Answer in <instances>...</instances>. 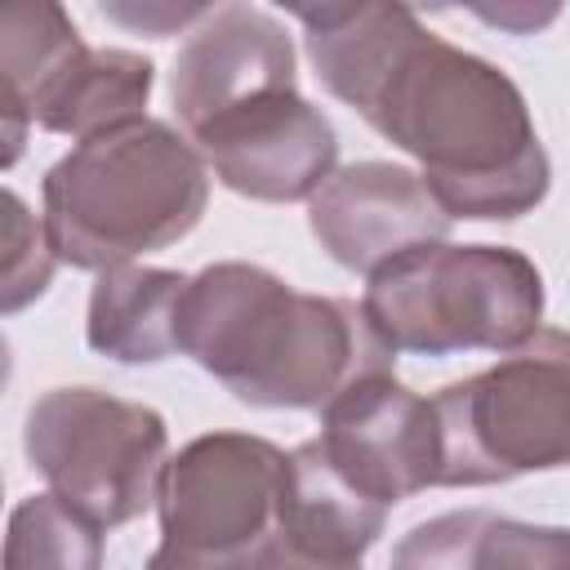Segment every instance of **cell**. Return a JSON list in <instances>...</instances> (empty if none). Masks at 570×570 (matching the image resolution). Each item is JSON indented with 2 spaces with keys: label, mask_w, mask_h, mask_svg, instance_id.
Here are the masks:
<instances>
[{
  "label": "cell",
  "mask_w": 570,
  "mask_h": 570,
  "mask_svg": "<svg viewBox=\"0 0 570 570\" xmlns=\"http://www.w3.org/2000/svg\"><path fill=\"white\" fill-rule=\"evenodd\" d=\"M316 80L419 160L445 218H521L552 183L521 89L405 4H294Z\"/></svg>",
  "instance_id": "obj_1"
},
{
  "label": "cell",
  "mask_w": 570,
  "mask_h": 570,
  "mask_svg": "<svg viewBox=\"0 0 570 570\" xmlns=\"http://www.w3.org/2000/svg\"><path fill=\"white\" fill-rule=\"evenodd\" d=\"M174 352L258 410H321L352 379L396 370V352L370 330L361 303L303 294L254 263L187 276Z\"/></svg>",
  "instance_id": "obj_2"
},
{
  "label": "cell",
  "mask_w": 570,
  "mask_h": 570,
  "mask_svg": "<svg viewBox=\"0 0 570 570\" xmlns=\"http://www.w3.org/2000/svg\"><path fill=\"white\" fill-rule=\"evenodd\" d=\"M209 205V169L169 120H129L76 142L45 174V240L58 263L107 272L178 245Z\"/></svg>",
  "instance_id": "obj_3"
},
{
  "label": "cell",
  "mask_w": 570,
  "mask_h": 570,
  "mask_svg": "<svg viewBox=\"0 0 570 570\" xmlns=\"http://www.w3.org/2000/svg\"><path fill=\"white\" fill-rule=\"evenodd\" d=\"M361 312L392 352H521L543 330V276L508 245H419L365 276Z\"/></svg>",
  "instance_id": "obj_4"
},
{
  "label": "cell",
  "mask_w": 570,
  "mask_h": 570,
  "mask_svg": "<svg viewBox=\"0 0 570 570\" xmlns=\"http://www.w3.org/2000/svg\"><path fill=\"white\" fill-rule=\"evenodd\" d=\"M428 401L441 436L436 485L552 472L570 454V343L557 325H543L521 352Z\"/></svg>",
  "instance_id": "obj_5"
},
{
  "label": "cell",
  "mask_w": 570,
  "mask_h": 570,
  "mask_svg": "<svg viewBox=\"0 0 570 570\" xmlns=\"http://www.w3.org/2000/svg\"><path fill=\"white\" fill-rule=\"evenodd\" d=\"M22 450L49 494L107 534L156 503L169 428L142 401L102 387H49L27 410Z\"/></svg>",
  "instance_id": "obj_6"
},
{
  "label": "cell",
  "mask_w": 570,
  "mask_h": 570,
  "mask_svg": "<svg viewBox=\"0 0 570 570\" xmlns=\"http://www.w3.org/2000/svg\"><path fill=\"white\" fill-rule=\"evenodd\" d=\"M285 450L249 432H205L165 459L156 485L160 548L209 566H249L276 530Z\"/></svg>",
  "instance_id": "obj_7"
},
{
  "label": "cell",
  "mask_w": 570,
  "mask_h": 570,
  "mask_svg": "<svg viewBox=\"0 0 570 570\" xmlns=\"http://www.w3.org/2000/svg\"><path fill=\"white\" fill-rule=\"evenodd\" d=\"M183 138L223 187L267 205L312 200L338 165V134L298 85L258 89L196 120Z\"/></svg>",
  "instance_id": "obj_8"
},
{
  "label": "cell",
  "mask_w": 570,
  "mask_h": 570,
  "mask_svg": "<svg viewBox=\"0 0 570 570\" xmlns=\"http://www.w3.org/2000/svg\"><path fill=\"white\" fill-rule=\"evenodd\" d=\"M316 414L321 436L312 441L325 454V463L387 512L401 499L436 485L441 436L432 401L410 392L392 374L352 379Z\"/></svg>",
  "instance_id": "obj_9"
},
{
  "label": "cell",
  "mask_w": 570,
  "mask_h": 570,
  "mask_svg": "<svg viewBox=\"0 0 570 570\" xmlns=\"http://www.w3.org/2000/svg\"><path fill=\"white\" fill-rule=\"evenodd\" d=\"M307 227L338 267L370 276L419 245L445 240L450 218L414 169L356 160L316 187L307 200Z\"/></svg>",
  "instance_id": "obj_10"
},
{
  "label": "cell",
  "mask_w": 570,
  "mask_h": 570,
  "mask_svg": "<svg viewBox=\"0 0 570 570\" xmlns=\"http://www.w3.org/2000/svg\"><path fill=\"white\" fill-rule=\"evenodd\" d=\"M272 85H298L294 40L258 4H209L169 71V98L183 129Z\"/></svg>",
  "instance_id": "obj_11"
},
{
  "label": "cell",
  "mask_w": 570,
  "mask_h": 570,
  "mask_svg": "<svg viewBox=\"0 0 570 570\" xmlns=\"http://www.w3.org/2000/svg\"><path fill=\"white\" fill-rule=\"evenodd\" d=\"M392 570H570V534L561 525H525L490 508H463L401 534Z\"/></svg>",
  "instance_id": "obj_12"
},
{
  "label": "cell",
  "mask_w": 570,
  "mask_h": 570,
  "mask_svg": "<svg viewBox=\"0 0 570 570\" xmlns=\"http://www.w3.org/2000/svg\"><path fill=\"white\" fill-rule=\"evenodd\" d=\"M387 525V508L365 499L356 485H347L316 441H303L285 454L281 499H276V534L325 561H361Z\"/></svg>",
  "instance_id": "obj_13"
},
{
  "label": "cell",
  "mask_w": 570,
  "mask_h": 570,
  "mask_svg": "<svg viewBox=\"0 0 570 570\" xmlns=\"http://www.w3.org/2000/svg\"><path fill=\"white\" fill-rule=\"evenodd\" d=\"M156 85L151 58L134 49H89L80 45L36 94L31 125L49 134H67L76 142L120 129L147 116V98Z\"/></svg>",
  "instance_id": "obj_14"
},
{
  "label": "cell",
  "mask_w": 570,
  "mask_h": 570,
  "mask_svg": "<svg viewBox=\"0 0 570 570\" xmlns=\"http://www.w3.org/2000/svg\"><path fill=\"white\" fill-rule=\"evenodd\" d=\"M183 285V272L142 263L98 272L85 312V343L120 365H151L174 356V316Z\"/></svg>",
  "instance_id": "obj_15"
},
{
  "label": "cell",
  "mask_w": 570,
  "mask_h": 570,
  "mask_svg": "<svg viewBox=\"0 0 570 570\" xmlns=\"http://www.w3.org/2000/svg\"><path fill=\"white\" fill-rule=\"evenodd\" d=\"M0 570H102V530L53 494H31L9 512Z\"/></svg>",
  "instance_id": "obj_16"
},
{
  "label": "cell",
  "mask_w": 570,
  "mask_h": 570,
  "mask_svg": "<svg viewBox=\"0 0 570 570\" xmlns=\"http://www.w3.org/2000/svg\"><path fill=\"white\" fill-rule=\"evenodd\" d=\"M80 45L85 40L62 4L0 0V80H9L27 98V107Z\"/></svg>",
  "instance_id": "obj_17"
},
{
  "label": "cell",
  "mask_w": 570,
  "mask_h": 570,
  "mask_svg": "<svg viewBox=\"0 0 570 570\" xmlns=\"http://www.w3.org/2000/svg\"><path fill=\"white\" fill-rule=\"evenodd\" d=\"M58 258L45 240L40 214L31 205L0 187V316H13L31 307L49 285H53Z\"/></svg>",
  "instance_id": "obj_18"
},
{
  "label": "cell",
  "mask_w": 570,
  "mask_h": 570,
  "mask_svg": "<svg viewBox=\"0 0 570 570\" xmlns=\"http://www.w3.org/2000/svg\"><path fill=\"white\" fill-rule=\"evenodd\" d=\"M98 13L107 22H120L125 31H142L151 40H165V36H178L187 27H196L209 4H98Z\"/></svg>",
  "instance_id": "obj_19"
},
{
  "label": "cell",
  "mask_w": 570,
  "mask_h": 570,
  "mask_svg": "<svg viewBox=\"0 0 570 570\" xmlns=\"http://www.w3.org/2000/svg\"><path fill=\"white\" fill-rule=\"evenodd\" d=\"M27 138H31V107L9 80H0V169H13L22 160Z\"/></svg>",
  "instance_id": "obj_20"
},
{
  "label": "cell",
  "mask_w": 570,
  "mask_h": 570,
  "mask_svg": "<svg viewBox=\"0 0 570 570\" xmlns=\"http://www.w3.org/2000/svg\"><path fill=\"white\" fill-rule=\"evenodd\" d=\"M249 570H361V561H325V557H307L298 548H289L276 530L254 548Z\"/></svg>",
  "instance_id": "obj_21"
},
{
  "label": "cell",
  "mask_w": 570,
  "mask_h": 570,
  "mask_svg": "<svg viewBox=\"0 0 570 570\" xmlns=\"http://www.w3.org/2000/svg\"><path fill=\"white\" fill-rule=\"evenodd\" d=\"M557 13L561 9H543V13H534V9H476L481 22H494V27H508V31H534V27L552 22Z\"/></svg>",
  "instance_id": "obj_22"
},
{
  "label": "cell",
  "mask_w": 570,
  "mask_h": 570,
  "mask_svg": "<svg viewBox=\"0 0 570 570\" xmlns=\"http://www.w3.org/2000/svg\"><path fill=\"white\" fill-rule=\"evenodd\" d=\"M9 374H13V352H9V338L0 334V392H4V383H9Z\"/></svg>",
  "instance_id": "obj_23"
},
{
  "label": "cell",
  "mask_w": 570,
  "mask_h": 570,
  "mask_svg": "<svg viewBox=\"0 0 570 570\" xmlns=\"http://www.w3.org/2000/svg\"><path fill=\"white\" fill-rule=\"evenodd\" d=\"M0 499H4V476H0Z\"/></svg>",
  "instance_id": "obj_24"
}]
</instances>
